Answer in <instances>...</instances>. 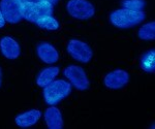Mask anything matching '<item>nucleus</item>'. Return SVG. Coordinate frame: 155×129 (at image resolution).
<instances>
[{"mask_svg":"<svg viewBox=\"0 0 155 129\" xmlns=\"http://www.w3.org/2000/svg\"><path fill=\"white\" fill-rule=\"evenodd\" d=\"M122 6L123 8L130 9V11H143L145 1L144 0H123Z\"/></svg>","mask_w":155,"mask_h":129,"instance_id":"nucleus-17","label":"nucleus"},{"mask_svg":"<svg viewBox=\"0 0 155 129\" xmlns=\"http://www.w3.org/2000/svg\"><path fill=\"white\" fill-rule=\"evenodd\" d=\"M37 4L39 6L42 15H53V4L47 0H37Z\"/></svg>","mask_w":155,"mask_h":129,"instance_id":"nucleus-18","label":"nucleus"},{"mask_svg":"<svg viewBox=\"0 0 155 129\" xmlns=\"http://www.w3.org/2000/svg\"><path fill=\"white\" fill-rule=\"evenodd\" d=\"M41 117V113L38 110H30L25 111L23 114H20L16 117L15 121L19 127L27 128L35 125Z\"/></svg>","mask_w":155,"mask_h":129,"instance_id":"nucleus-12","label":"nucleus"},{"mask_svg":"<svg viewBox=\"0 0 155 129\" xmlns=\"http://www.w3.org/2000/svg\"><path fill=\"white\" fill-rule=\"evenodd\" d=\"M71 92V85L64 80H56L44 87V98L50 105H56Z\"/></svg>","mask_w":155,"mask_h":129,"instance_id":"nucleus-2","label":"nucleus"},{"mask_svg":"<svg viewBox=\"0 0 155 129\" xmlns=\"http://www.w3.org/2000/svg\"><path fill=\"white\" fill-rule=\"evenodd\" d=\"M140 66L146 73H154L155 71V51L150 50L146 52L143 56L141 57L140 61Z\"/></svg>","mask_w":155,"mask_h":129,"instance_id":"nucleus-15","label":"nucleus"},{"mask_svg":"<svg viewBox=\"0 0 155 129\" xmlns=\"http://www.w3.org/2000/svg\"><path fill=\"white\" fill-rule=\"evenodd\" d=\"M20 11H21L22 19H25L32 23H35L36 20L42 15L36 1H21Z\"/></svg>","mask_w":155,"mask_h":129,"instance_id":"nucleus-10","label":"nucleus"},{"mask_svg":"<svg viewBox=\"0 0 155 129\" xmlns=\"http://www.w3.org/2000/svg\"><path fill=\"white\" fill-rule=\"evenodd\" d=\"M36 53L38 58L47 64L56 63L59 59L58 51L49 43H41L36 48Z\"/></svg>","mask_w":155,"mask_h":129,"instance_id":"nucleus-9","label":"nucleus"},{"mask_svg":"<svg viewBox=\"0 0 155 129\" xmlns=\"http://www.w3.org/2000/svg\"><path fill=\"white\" fill-rule=\"evenodd\" d=\"M35 24L39 28L45 30L55 31L59 28V23L52 15H41L35 21Z\"/></svg>","mask_w":155,"mask_h":129,"instance_id":"nucleus-14","label":"nucleus"},{"mask_svg":"<svg viewBox=\"0 0 155 129\" xmlns=\"http://www.w3.org/2000/svg\"><path fill=\"white\" fill-rule=\"evenodd\" d=\"M137 35L143 40H153L155 38V22H150L143 25L139 29Z\"/></svg>","mask_w":155,"mask_h":129,"instance_id":"nucleus-16","label":"nucleus"},{"mask_svg":"<svg viewBox=\"0 0 155 129\" xmlns=\"http://www.w3.org/2000/svg\"><path fill=\"white\" fill-rule=\"evenodd\" d=\"M66 11L69 16L77 20H89L95 14L93 4L88 0H69L66 4Z\"/></svg>","mask_w":155,"mask_h":129,"instance_id":"nucleus-3","label":"nucleus"},{"mask_svg":"<svg viewBox=\"0 0 155 129\" xmlns=\"http://www.w3.org/2000/svg\"><path fill=\"white\" fill-rule=\"evenodd\" d=\"M145 18H146V15L142 11H130L127 8H121L112 12L110 16V22L115 27L126 29L142 23Z\"/></svg>","mask_w":155,"mask_h":129,"instance_id":"nucleus-1","label":"nucleus"},{"mask_svg":"<svg viewBox=\"0 0 155 129\" xmlns=\"http://www.w3.org/2000/svg\"><path fill=\"white\" fill-rule=\"evenodd\" d=\"M20 0H1L0 11L6 22L11 24H17L22 20L20 11Z\"/></svg>","mask_w":155,"mask_h":129,"instance_id":"nucleus-6","label":"nucleus"},{"mask_svg":"<svg viewBox=\"0 0 155 129\" xmlns=\"http://www.w3.org/2000/svg\"><path fill=\"white\" fill-rule=\"evenodd\" d=\"M5 19H4L3 15H2L1 11H0V28H2V27H4V25H5Z\"/></svg>","mask_w":155,"mask_h":129,"instance_id":"nucleus-19","label":"nucleus"},{"mask_svg":"<svg viewBox=\"0 0 155 129\" xmlns=\"http://www.w3.org/2000/svg\"><path fill=\"white\" fill-rule=\"evenodd\" d=\"M45 121L49 129H62L63 128V119L62 114L58 108L51 105L45 111Z\"/></svg>","mask_w":155,"mask_h":129,"instance_id":"nucleus-11","label":"nucleus"},{"mask_svg":"<svg viewBox=\"0 0 155 129\" xmlns=\"http://www.w3.org/2000/svg\"><path fill=\"white\" fill-rule=\"evenodd\" d=\"M129 82V74L127 71L123 69H115L111 71L104 76V86L109 89L118 90L126 86V84Z\"/></svg>","mask_w":155,"mask_h":129,"instance_id":"nucleus-7","label":"nucleus"},{"mask_svg":"<svg viewBox=\"0 0 155 129\" xmlns=\"http://www.w3.org/2000/svg\"><path fill=\"white\" fill-rule=\"evenodd\" d=\"M59 73V68L57 66H51V67L44 68L42 70L37 74L36 78V84L37 86L44 88L45 86H47L51 82L55 80L57 76Z\"/></svg>","mask_w":155,"mask_h":129,"instance_id":"nucleus-13","label":"nucleus"},{"mask_svg":"<svg viewBox=\"0 0 155 129\" xmlns=\"http://www.w3.org/2000/svg\"><path fill=\"white\" fill-rule=\"evenodd\" d=\"M63 73L77 90L85 91L90 87V82L87 78V74L81 66L69 65L64 69Z\"/></svg>","mask_w":155,"mask_h":129,"instance_id":"nucleus-5","label":"nucleus"},{"mask_svg":"<svg viewBox=\"0 0 155 129\" xmlns=\"http://www.w3.org/2000/svg\"><path fill=\"white\" fill-rule=\"evenodd\" d=\"M68 54L74 60L81 63H89L93 57V51L89 44L79 39H71L68 41L66 47Z\"/></svg>","mask_w":155,"mask_h":129,"instance_id":"nucleus-4","label":"nucleus"},{"mask_svg":"<svg viewBox=\"0 0 155 129\" xmlns=\"http://www.w3.org/2000/svg\"><path fill=\"white\" fill-rule=\"evenodd\" d=\"M47 1H49L50 3H52V4H53V5H54V4H56L57 2L59 1V0H47Z\"/></svg>","mask_w":155,"mask_h":129,"instance_id":"nucleus-20","label":"nucleus"},{"mask_svg":"<svg viewBox=\"0 0 155 129\" xmlns=\"http://www.w3.org/2000/svg\"><path fill=\"white\" fill-rule=\"evenodd\" d=\"M20 1H35V0H20Z\"/></svg>","mask_w":155,"mask_h":129,"instance_id":"nucleus-22","label":"nucleus"},{"mask_svg":"<svg viewBox=\"0 0 155 129\" xmlns=\"http://www.w3.org/2000/svg\"><path fill=\"white\" fill-rule=\"evenodd\" d=\"M1 84H2V71L0 69V87H1Z\"/></svg>","mask_w":155,"mask_h":129,"instance_id":"nucleus-21","label":"nucleus"},{"mask_svg":"<svg viewBox=\"0 0 155 129\" xmlns=\"http://www.w3.org/2000/svg\"><path fill=\"white\" fill-rule=\"evenodd\" d=\"M0 51L2 55L9 60H15L21 54L20 44L11 36H4L0 39Z\"/></svg>","mask_w":155,"mask_h":129,"instance_id":"nucleus-8","label":"nucleus"}]
</instances>
